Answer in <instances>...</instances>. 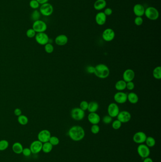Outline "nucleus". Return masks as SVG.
<instances>
[{
  "label": "nucleus",
  "instance_id": "6",
  "mask_svg": "<svg viewBox=\"0 0 161 162\" xmlns=\"http://www.w3.org/2000/svg\"><path fill=\"white\" fill-rule=\"evenodd\" d=\"M32 29L35 31L36 33H41V32H44L46 31L47 29V26L45 22L43 20H39L34 22L33 25H32Z\"/></svg>",
  "mask_w": 161,
  "mask_h": 162
},
{
  "label": "nucleus",
  "instance_id": "35",
  "mask_svg": "<svg viewBox=\"0 0 161 162\" xmlns=\"http://www.w3.org/2000/svg\"><path fill=\"white\" fill-rule=\"evenodd\" d=\"M121 125L122 123L120 122L119 120L118 119L115 120L112 122V128L115 130H118V129H120V128L121 127Z\"/></svg>",
  "mask_w": 161,
  "mask_h": 162
},
{
  "label": "nucleus",
  "instance_id": "31",
  "mask_svg": "<svg viewBox=\"0 0 161 162\" xmlns=\"http://www.w3.org/2000/svg\"><path fill=\"white\" fill-rule=\"evenodd\" d=\"M9 146V143L7 140L2 139L0 140V151L6 150Z\"/></svg>",
  "mask_w": 161,
  "mask_h": 162
},
{
  "label": "nucleus",
  "instance_id": "33",
  "mask_svg": "<svg viewBox=\"0 0 161 162\" xmlns=\"http://www.w3.org/2000/svg\"><path fill=\"white\" fill-rule=\"evenodd\" d=\"M39 3L37 1V0H31L29 2V6L32 9L34 10H37L40 8Z\"/></svg>",
  "mask_w": 161,
  "mask_h": 162
},
{
  "label": "nucleus",
  "instance_id": "34",
  "mask_svg": "<svg viewBox=\"0 0 161 162\" xmlns=\"http://www.w3.org/2000/svg\"><path fill=\"white\" fill-rule=\"evenodd\" d=\"M44 50H45V52L47 53H52L54 50V47L52 44L48 43L44 45Z\"/></svg>",
  "mask_w": 161,
  "mask_h": 162
},
{
  "label": "nucleus",
  "instance_id": "22",
  "mask_svg": "<svg viewBox=\"0 0 161 162\" xmlns=\"http://www.w3.org/2000/svg\"><path fill=\"white\" fill-rule=\"evenodd\" d=\"M23 149V147L20 142H15L12 146V150L13 152L16 154H22Z\"/></svg>",
  "mask_w": 161,
  "mask_h": 162
},
{
  "label": "nucleus",
  "instance_id": "12",
  "mask_svg": "<svg viewBox=\"0 0 161 162\" xmlns=\"http://www.w3.org/2000/svg\"><path fill=\"white\" fill-rule=\"evenodd\" d=\"M43 143L38 140H35L31 143L29 148L31 150L32 154H37L39 153L42 149Z\"/></svg>",
  "mask_w": 161,
  "mask_h": 162
},
{
  "label": "nucleus",
  "instance_id": "5",
  "mask_svg": "<svg viewBox=\"0 0 161 162\" xmlns=\"http://www.w3.org/2000/svg\"><path fill=\"white\" fill-rule=\"evenodd\" d=\"M71 118L77 121H80L84 118L85 116V112L80 108H73L71 112Z\"/></svg>",
  "mask_w": 161,
  "mask_h": 162
},
{
  "label": "nucleus",
  "instance_id": "25",
  "mask_svg": "<svg viewBox=\"0 0 161 162\" xmlns=\"http://www.w3.org/2000/svg\"><path fill=\"white\" fill-rule=\"evenodd\" d=\"M99 108V104L96 101H91L88 103L87 110L90 113L96 112Z\"/></svg>",
  "mask_w": 161,
  "mask_h": 162
},
{
  "label": "nucleus",
  "instance_id": "40",
  "mask_svg": "<svg viewBox=\"0 0 161 162\" xmlns=\"http://www.w3.org/2000/svg\"><path fill=\"white\" fill-rule=\"evenodd\" d=\"M102 121L105 124H109L112 122V118L111 116H110L109 115L105 116L103 118Z\"/></svg>",
  "mask_w": 161,
  "mask_h": 162
},
{
  "label": "nucleus",
  "instance_id": "28",
  "mask_svg": "<svg viewBox=\"0 0 161 162\" xmlns=\"http://www.w3.org/2000/svg\"><path fill=\"white\" fill-rule=\"evenodd\" d=\"M146 145L149 147H153L155 145V138L152 137H147L146 140L145 141Z\"/></svg>",
  "mask_w": 161,
  "mask_h": 162
},
{
  "label": "nucleus",
  "instance_id": "23",
  "mask_svg": "<svg viewBox=\"0 0 161 162\" xmlns=\"http://www.w3.org/2000/svg\"><path fill=\"white\" fill-rule=\"evenodd\" d=\"M139 96L135 93L131 92L128 94L127 100L131 104H136L139 101Z\"/></svg>",
  "mask_w": 161,
  "mask_h": 162
},
{
  "label": "nucleus",
  "instance_id": "20",
  "mask_svg": "<svg viewBox=\"0 0 161 162\" xmlns=\"http://www.w3.org/2000/svg\"><path fill=\"white\" fill-rule=\"evenodd\" d=\"M68 42V38L67 36L64 34L58 35L56 37L55 42L58 46H63L67 44Z\"/></svg>",
  "mask_w": 161,
  "mask_h": 162
},
{
  "label": "nucleus",
  "instance_id": "15",
  "mask_svg": "<svg viewBox=\"0 0 161 162\" xmlns=\"http://www.w3.org/2000/svg\"><path fill=\"white\" fill-rule=\"evenodd\" d=\"M117 119L119 120L120 122L122 123H127L128 122H130L131 119V115L130 112L124 110L120 112L118 115L117 116Z\"/></svg>",
  "mask_w": 161,
  "mask_h": 162
},
{
  "label": "nucleus",
  "instance_id": "11",
  "mask_svg": "<svg viewBox=\"0 0 161 162\" xmlns=\"http://www.w3.org/2000/svg\"><path fill=\"white\" fill-rule=\"evenodd\" d=\"M50 132L47 129H44L39 132L37 135V139L42 143L49 142L51 137Z\"/></svg>",
  "mask_w": 161,
  "mask_h": 162
},
{
  "label": "nucleus",
  "instance_id": "37",
  "mask_svg": "<svg viewBox=\"0 0 161 162\" xmlns=\"http://www.w3.org/2000/svg\"><path fill=\"white\" fill-rule=\"evenodd\" d=\"M100 127L98 124L92 125L91 128V131L93 134H97L100 131Z\"/></svg>",
  "mask_w": 161,
  "mask_h": 162
},
{
  "label": "nucleus",
  "instance_id": "32",
  "mask_svg": "<svg viewBox=\"0 0 161 162\" xmlns=\"http://www.w3.org/2000/svg\"><path fill=\"white\" fill-rule=\"evenodd\" d=\"M49 142L53 146H57L60 143V140L56 136H51L49 139Z\"/></svg>",
  "mask_w": 161,
  "mask_h": 162
},
{
  "label": "nucleus",
  "instance_id": "42",
  "mask_svg": "<svg viewBox=\"0 0 161 162\" xmlns=\"http://www.w3.org/2000/svg\"><path fill=\"white\" fill-rule=\"evenodd\" d=\"M135 88V84L132 81L126 82V89L130 91H132Z\"/></svg>",
  "mask_w": 161,
  "mask_h": 162
},
{
  "label": "nucleus",
  "instance_id": "36",
  "mask_svg": "<svg viewBox=\"0 0 161 162\" xmlns=\"http://www.w3.org/2000/svg\"><path fill=\"white\" fill-rule=\"evenodd\" d=\"M36 34H37V33L35 32V31H34L32 28L28 29L26 32V36L28 38H33L34 37H35Z\"/></svg>",
  "mask_w": 161,
  "mask_h": 162
},
{
  "label": "nucleus",
  "instance_id": "16",
  "mask_svg": "<svg viewBox=\"0 0 161 162\" xmlns=\"http://www.w3.org/2000/svg\"><path fill=\"white\" fill-rule=\"evenodd\" d=\"M135 77V72L131 69H126L123 73V80L126 82L133 81Z\"/></svg>",
  "mask_w": 161,
  "mask_h": 162
},
{
  "label": "nucleus",
  "instance_id": "19",
  "mask_svg": "<svg viewBox=\"0 0 161 162\" xmlns=\"http://www.w3.org/2000/svg\"><path fill=\"white\" fill-rule=\"evenodd\" d=\"M133 13L136 16L142 17L145 14V9L143 5L137 3L133 7Z\"/></svg>",
  "mask_w": 161,
  "mask_h": 162
},
{
  "label": "nucleus",
  "instance_id": "13",
  "mask_svg": "<svg viewBox=\"0 0 161 162\" xmlns=\"http://www.w3.org/2000/svg\"><path fill=\"white\" fill-rule=\"evenodd\" d=\"M127 94L122 91H119L114 95V100L117 103L124 104L127 101Z\"/></svg>",
  "mask_w": 161,
  "mask_h": 162
},
{
  "label": "nucleus",
  "instance_id": "45",
  "mask_svg": "<svg viewBox=\"0 0 161 162\" xmlns=\"http://www.w3.org/2000/svg\"><path fill=\"white\" fill-rule=\"evenodd\" d=\"M14 114L17 116H19L21 115L22 114V111L19 108H17L15 109L14 111Z\"/></svg>",
  "mask_w": 161,
  "mask_h": 162
},
{
  "label": "nucleus",
  "instance_id": "3",
  "mask_svg": "<svg viewBox=\"0 0 161 162\" xmlns=\"http://www.w3.org/2000/svg\"><path fill=\"white\" fill-rule=\"evenodd\" d=\"M148 19L151 20H155L158 19L159 13L158 9L154 7H149L145 9L144 14Z\"/></svg>",
  "mask_w": 161,
  "mask_h": 162
},
{
  "label": "nucleus",
  "instance_id": "26",
  "mask_svg": "<svg viewBox=\"0 0 161 162\" xmlns=\"http://www.w3.org/2000/svg\"><path fill=\"white\" fill-rule=\"evenodd\" d=\"M53 146L50 142H47L43 143L42 151L45 154L50 153L53 150Z\"/></svg>",
  "mask_w": 161,
  "mask_h": 162
},
{
  "label": "nucleus",
  "instance_id": "2",
  "mask_svg": "<svg viewBox=\"0 0 161 162\" xmlns=\"http://www.w3.org/2000/svg\"><path fill=\"white\" fill-rule=\"evenodd\" d=\"M94 73L99 78L105 79L109 75V68L106 65L100 64L94 67Z\"/></svg>",
  "mask_w": 161,
  "mask_h": 162
},
{
  "label": "nucleus",
  "instance_id": "39",
  "mask_svg": "<svg viewBox=\"0 0 161 162\" xmlns=\"http://www.w3.org/2000/svg\"><path fill=\"white\" fill-rule=\"evenodd\" d=\"M22 154L24 156L29 157L32 154V152L31 151V150L30 149V148H28V147H25V148H23Z\"/></svg>",
  "mask_w": 161,
  "mask_h": 162
},
{
  "label": "nucleus",
  "instance_id": "43",
  "mask_svg": "<svg viewBox=\"0 0 161 162\" xmlns=\"http://www.w3.org/2000/svg\"><path fill=\"white\" fill-rule=\"evenodd\" d=\"M86 71L88 73H90V74L94 73V67L91 66H88L86 68Z\"/></svg>",
  "mask_w": 161,
  "mask_h": 162
},
{
  "label": "nucleus",
  "instance_id": "44",
  "mask_svg": "<svg viewBox=\"0 0 161 162\" xmlns=\"http://www.w3.org/2000/svg\"><path fill=\"white\" fill-rule=\"evenodd\" d=\"M106 16H110L112 14V10L111 8H107L105 9V11L103 12Z\"/></svg>",
  "mask_w": 161,
  "mask_h": 162
},
{
  "label": "nucleus",
  "instance_id": "46",
  "mask_svg": "<svg viewBox=\"0 0 161 162\" xmlns=\"http://www.w3.org/2000/svg\"><path fill=\"white\" fill-rule=\"evenodd\" d=\"M143 162H154L152 159L150 157H147L143 159Z\"/></svg>",
  "mask_w": 161,
  "mask_h": 162
},
{
  "label": "nucleus",
  "instance_id": "47",
  "mask_svg": "<svg viewBox=\"0 0 161 162\" xmlns=\"http://www.w3.org/2000/svg\"><path fill=\"white\" fill-rule=\"evenodd\" d=\"M37 1L40 5L44 4L45 3H48V1H49V0H37Z\"/></svg>",
  "mask_w": 161,
  "mask_h": 162
},
{
  "label": "nucleus",
  "instance_id": "17",
  "mask_svg": "<svg viewBox=\"0 0 161 162\" xmlns=\"http://www.w3.org/2000/svg\"><path fill=\"white\" fill-rule=\"evenodd\" d=\"M87 119L91 124L96 125L99 124L101 120V118L97 113L92 112L90 113V114H88Z\"/></svg>",
  "mask_w": 161,
  "mask_h": 162
},
{
  "label": "nucleus",
  "instance_id": "38",
  "mask_svg": "<svg viewBox=\"0 0 161 162\" xmlns=\"http://www.w3.org/2000/svg\"><path fill=\"white\" fill-rule=\"evenodd\" d=\"M88 107V103L87 101H83L80 103V105H79V108L81 109H82V110L84 111H86L87 110Z\"/></svg>",
  "mask_w": 161,
  "mask_h": 162
},
{
  "label": "nucleus",
  "instance_id": "14",
  "mask_svg": "<svg viewBox=\"0 0 161 162\" xmlns=\"http://www.w3.org/2000/svg\"><path fill=\"white\" fill-rule=\"evenodd\" d=\"M147 135L146 133L142 131L136 132L133 137V140L135 143L141 144L145 143L146 140Z\"/></svg>",
  "mask_w": 161,
  "mask_h": 162
},
{
  "label": "nucleus",
  "instance_id": "21",
  "mask_svg": "<svg viewBox=\"0 0 161 162\" xmlns=\"http://www.w3.org/2000/svg\"><path fill=\"white\" fill-rule=\"evenodd\" d=\"M107 5L105 0H96L94 2V7L96 10H101L105 9Z\"/></svg>",
  "mask_w": 161,
  "mask_h": 162
},
{
  "label": "nucleus",
  "instance_id": "7",
  "mask_svg": "<svg viewBox=\"0 0 161 162\" xmlns=\"http://www.w3.org/2000/svg\"><path fill=\"white\" fill-rule=\"evenodd\" d=\"M137 152L139 156L142 159L149 157L150 154V148L146 145L144 144H139L138 146Z\"/></svg>",
  "mask_w": 161,
  "mask_h": 162
},
{
  "label": "nucleus",
  "instance_id": "30",
  "mask_svg": "<svg viewBox=\"0 0 161 162\" xmlns=\"http://www.w3.org/2000/svg\"><path fill=\"white\" fill-rule=\"evenodd\" d=\"M40 13L39 10H35L31 14V19L32 20H33L34 22L37 21V20H39L41 17Z\"/></svg>",
  "mask_w": 161,
  "mask_h": 162
},
{
  "label": "nucleus",
  "instance_id": "24",
  "mask_svg": "<svg viewBox=\"0 0 161 162\" xmlns=\"http://www.w3.org/2000/svg\"><path fill=\"white\" fill-rule=\"evenodd\" d=\"M115 89L119 91H122L126 89V82L124 80L117 81L115 85Z\"/></svg>",
  "mask_w": 161,
  "mask_h": 162
},
{
  "label": "nucleus",
  "instance_id": "18",
  "mask_svg": "<svg viewBox=\"0 0 161 162\" xmlns=\"http://www.w3.org/2000/svg\"><path fill=\"white\" fill-rule=\"evenodd\" d=\"M107 16L103 12H99L96 14L95 17V20L96 23L98 24V25L102 26L104 25L106 22Z\"/></svg>",
  "mask_w": 161,
  "mask_h": 162
},
{
  "label": "nucleus",
  "instance_id": "29",
  "mask_svg": "<svg viewBox=\"0 0 161 162\" xmlns=\"http://www.w3.org/2000/svg\"><path fill=\"white\" fill-rule=\"evenodd\" d=\"M18 122L22 125H26L28 122V119L26 116L22 114L18 116Z\"/></svg>",
  "mask_w": 161,
  "mask_h": 162
},
{
  "label": "nucleus",
  "instance_id": "41",
  "mask_svg": "<svg viewBox=\"0 0 161 162\" xmlns=\"http://www.w3.org/2000/svg\"><path fill=\"white\" fill-rule=\"evenodd\" d=\"M134 23L136 25L139 26H141L143 23V20L142 17L136 16L134 20Z\"/></svg>",
  "mask_w": 161,
  "mask_h": 162
},
{
  "label": "nucleus",
  "instance_id": "10",
  "mask_svg": "<svg viewBox=\"0 0 161 162\" xmlns=\"http://www.w3.org/2000/svg\"><path fill=\"white\" fill-rule=\"evenodd\" d=\"M115 36V31L111 28H107L102 33V38L106 42H110L113 40Z\"/></svg>",
  "mask_w": 161,
  "mask_h": 162
},
{
  "label": "nucleus",
  "instance_id": "9",
  "mask_svg": "<svg viewBox=\"0 0 161 162\" xmlns=\"http://www.w3.org/2000/svg\"><path fill=\"white\" fill-rule=\"evenodd\" d=\"M35 39L37 43L41 45H45L49 43V37L45 32L37 33L35 35Z\"/></svg>",
  "mask_w": 161,
  "mask_h": 162
},
{
  "label": "nucleus",
  "instance_id": "8",
  "mask_svg": "<svg viewBox=\"0 0 161 162\" xmlns=\"http://www.w3.org/2000/svg\"><path fill=\"white\" fill-rule=\"evenodd\" d=\"M107 112L108 115L111 116L112 118H115L117 117L120 112V108L116 103H111L108 105Z\"/></svg>",
  "mask_w": 161,
  "mask_h": 162
},
{
  "label": "nucleus",
  "instance_id": "27",
  "mask_svg": "<svg viewBox=\"0 0 161 162\" xmlns=\"http://www.w3.org/2000/svg\"><path fill=\"white\" fill-rule=\"evenodd\" d=\"M153 75L155 79L160 80L161 79V67L158 66L155 67L153 72Z\"/></svg>",
  "mask_w": 161,
  "mask_h": 162
},
{
  "label": "nucleus",
  "instance_id": "4",
  "mask_svg": "<svg viewBox=\"0 0 161 162\" xmlns=\"http://www.w3.org/2000/svg\"><path fill=\"white\" fill-rule=\"evenodd\" d=\"M39 12L42 15L46 17L50 16L53 12V7L51 3H45L41 5L39 8Z\"/></svg>",
  "mask_w": 161,
  "mask_h": 162
},
{
  "label": "nucleus",
  "instance_id": "1",
  "mask_svg": "<svg viewBox=\"0 0 161 162\" xmlns=\"http://www.w3.org/2000/svg\"><path fill=\"white\" fill-rule=\"evenodd\" d=\"M68 135L71 140L78 142L84 138L85 132L84 128L80 126H73L69 130Z\"/></svg>",
  "mask_w": 161,
  "mask_h": 162
}]
</instances>
